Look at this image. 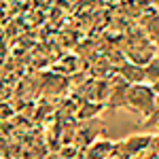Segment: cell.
<instances>
[{
	"instance_id": "8992f818",
	"label": "cell",
	"mask_w": 159,
	"mask_h": 159,
	"mask_svg": "<svg viewBox=\"0 0 159 159\" xmlns=\"http://www.w3.org/2000/svg\"><path fill=\"white\" fill-rule=\"evenodd\" d=\"M151 87H153V91H155V93L159 96V79L155 81V83H151Z\"/></svg>"
},
{
	"instance_id": "277c9868",
	"label": "cell",
	"mask_w": 159,
	"mask_h": 159,
	"mask_svg": "<svg viewBox=\"0 0 159 159\" xmlns=\"http://www.w3.org/2000/svg\"><path fill=\"white\" fill-rule=\"evenodd\" d=\"M144 74H147V83L148 85L157 81L159 79V57H153V60L144 66Z\"/></svg>"
},
{
	"instance_id": "3957f363",
	"label": "cell",
	"mask_w": 159,
	"mask_h": 159,
	"mask_svg": "<svg viewBox=\"0 0 159 159\" xmlns=\"http://www.w3.org/2000/svg\"><path fill=\"white\" fill-rule=\"evenodd\" d=\"M119 76H123L129 85H138V83H147V74H144V66L140 64H129L125 61L123 66H119Z\"/></svg>"
},
{
	"instance_id": "5b68a950",
	"label": "cell",
	"mask_w": 159,
	"mask_h": 159,
	"mask_svg": "<svg viewBox=\"0 0 159 159\" xmlns=\"http://www.w3.org/2000/svg\"><path fill=\"white\" fill-rule=\"evenodd\" d=\"M144 125H147V127H148V125H159V98H157V104H155L153 112L144 119Z\"/></svg>"
},
{
	"instance_id": "6da1fadb",
	"label": "cell",
	"mask_w": 159,
	"mask_h": 159,
	"mask_svg": "<svg viewBox=\"0 0 159 159\" xmlns=\"http://www.w3.org/2000/svg\"><path fill=\"white\" fill-rule=\"evenodd\" d=\"M157 93L153 91V87L148 83H138V85H129L127 89V108L142 115L147 119L153 112L155 104H157Z\"/></svg>"
},
{
	"instance_id": "7a4b0ae2",
	"label": "cell",
	"mask_w": 159,
	"mask_h": 159,
	"mask_svg": "<svg viewBox=\"0 0 159 159\" xmlns=\"http://www.w3.org/2000/svg\"><path fill=\"white\" fill-rule=\"evenodd\" d=\"M127 89H129V83L119 76L115 81V85L108 89V106L110 108H127Z\"/></svg>"
}]
</instances>
